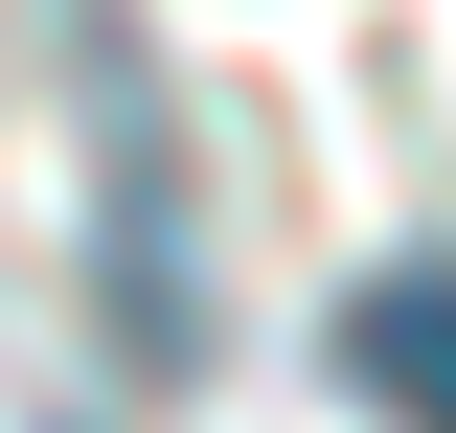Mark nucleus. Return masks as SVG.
Here are the masks:
<instances>
[{"instance_id": "f257e3e1", "label": "nucleus", "mask_w": 456, "mask_h": 433, "mask_svg": "<svg viewBox=\"0 0 456 433\" xmlns=\"http://www.w3.org/2000/svg\"><path fill=\"white\" fill-rule=\"evenodd\" d=\"M342 388H365L388 433H456V251H411V274L342 297Z\"/></svg>"}]
</instances>
